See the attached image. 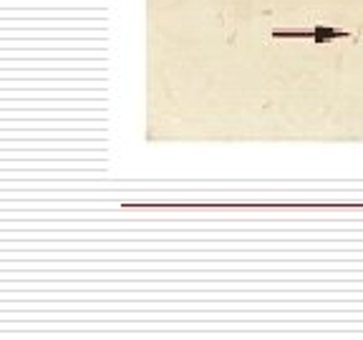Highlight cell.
Listing matches in <instances>:
<instances>
[{
  "instance_id": "1",
  "label": "cell",
  "mask_w": 363,
  "mask_h": 340,
  "mask_svg": "<svg viewBox=\"0 0 363 340\" xmlns=\"http://www.w3.org/2000/svg\"><path fill=\"white\" fill-rule=\"evenodd\" d=\"M272 38L280 40V38H303V40H313V43H333V40L340 38H353L356 40V33H348V30H340L333 28V26H325V23H315L311 30H272Z\"/></svg>"
}]
</instances>
